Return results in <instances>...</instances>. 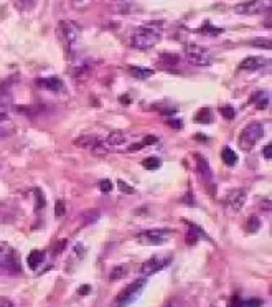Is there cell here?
Listing matches in <instances>:
<instances>
[{"instance_id":"cell-1","label":"cell","mask_w":272,"mask_h":307,"mask_svg":"<svg viewBox=\"0 0 272 307\" xmlns=\"http://www.w3.org/2000/svg\"><path fill=\"white\" fill-rule=\"evenodd\" d=\"M162 40V24H145L139 26L130 37V45L137 50H150Z\"/></svg>"},{"instance_id":"cell-2","label":"cell","mask_w":272,"mask_h":307,"mask_svg":"<svg viewBox=\"0 0 272 307\" xmlns=\"http://www.w3.org/2000/svg\"><path fill=\"white\" fill-rule=\"evenodd\" d=\"M145 284H147V279L140 278V279H135V281L130 284V286H127L125 289H122V291L116 297V307H129V306H132L134 302L140 297V294L144 292Z\"/></svg>"},{"instance_id":"cell-3","label":"cell","mask_w":272,"mask_h":307,"mask_svg":"<svg viewBox=\"0 0 272 307\" xmlns=\"http://www.w3.org/2000/svg\"><path fill=\"white\" fill-rule=\"evenodd\" d=\"M262 135H264V126L261 123H252L246 126V128L243 129V132L239 134L238 144L243 151H251V149L262 139Z\"/></svg>"},{"instance_id":"cell-4","label":"cell","mask_w":272,"mask_h":307,"mask_svg":"<svg viewBox=\"0 0 272 307\" xmlns=\"http://www.w3.org/2000/svg\"><path fill=\"white\" fill-rule=\"evenodd\" d=\"M60 31H61V38H63V43H65V47L68 50V53L76 51L79 47V42H81L79 26L74 25L73 22L65 20L60 24Z\"/></svg>"},{"instance_id":"cell-5","label":"cell","mask_w":272,"mask_h":307,"mask_svg":"<svg viewBox=\"0 0 272 307\" xmlns=\"http://www.w3.org/2000/svg\"><path fill=\"white\" fill-rule=\"evenodd\" d=\"M185 56L195 66H210L213 63L211 53L206 48L199 47V45H187L185 47Z\"/></svg>"},{"instance_id":"cell-6","label":"cell","mask_w":272,"mask_h":307,"mask_svg":"<svg viewBox=\"0 0 272 307\" xmlns=\"http://www.w3.org/2000/svg\"><path fill=\"white\" fill-rule=\"evenodd\" d=\"M272 8V0H247V2L238 3L234 12L238 15H257L262 12H269Z\"/></svg>"},{"instance_id":"cell-7","label":"cell","mask_w":272,"mask_h":307,"mask_svg":"<svg viewBox=\"0 0 272 307\" xmlns=\"http://www.w3.org/2000/svg\"><path fill=\"white\" fill-rule=\"evenodd\" d=\"M170 263H172V255H155L140 266V274H144V276H152V274H155L158 271H162L163 268H167Z\"/></svg>"},{"instance_id":"cell-8","label":"cell","mask_w":272,"mask_h":307,"mask_svg":"<svg viewBox=\"0 0 272 307\" xmlns=\"http://www.w3.org/2000/svg\"><path fill=\"white\" fill-rule=\"evenodd\" d=\"M0 269L7 271H20V264H18V256L15 251L8 250V248L0 245Z\"/></svg>"},{"instance_id":"cell-9","label":"cell","mask_w":272,"mask_h":307,"mask_svg":"<svg viewBox=\"0 0 272 307\" xmlns=\"http://www.w3.org/2000/svg\"><path fill=\"white\" fill-rule=\"evenodd\" d=\"M170 236L169 230H147V231L140 233V240L150 243V245H162Z\"/></svg>"},{"instance_id":"cell-10","label":"cell","mask_w":272,"mask_h":307,"mask_svg":"<svg viewBox=\"0 0 272 307\" xmlns=\"http://www.w3.org/2000/svg\"><path fill=\"white\" fill-rule=\"evenodd\" d=\"M226 205L229 206V208L233 210H241V206L244 205V202H246V190H243V188H236V190H231L228 195H226Z\"/></svg>"},{"instance_id":"cell-11","label":"cell","mask_w":272,"mask_h":307,"mask_svg":"<svg viewBox=\"0 0 272 307\" xmlns=\"http://www.w3.org/2000/svg\"><path fill=\"white\" fill-rule=\"evenodd\" d=\"M36 86H40L42 89H47V91L60 93L65 89V83L58 78H40V79H36Z\"/></svg>"},{"instance_id":"cell-12","label":"cell","mask_w":272,"mask_h":307,"mask_svg":"<svg viewBox=\"0 0 272 307\" xmlns=\"http://www.w3.org/2000/svg\"><path fill=\"white\" fill-rule=\"evenodd\" d=\"M45 258H47V253L42 251V250H33L28 255V258H26V264H28V268L31 271H36L45 263Z\"/></svg>"},{"instance_id":"cell-13","label":"cell","mask_w":272,"mask_h":307,"mask_svg":"<svg viewBox=\"0 0 272 307\" xmlns=\"http://www.w3.org/2000/svg\"><path fill=\"white\" fill-rule=\"evenodd\" d=\"M267 65V60L261 56H249L246 60L241 61V65H239V70H247V71H254V70H259V68L266 66Z\"/></svg>"},{"instance_id":"cell-14","label":"cell","mask_w":272,"mask_h":307,"mask_svg":"<svg viewBox=\"0 0 272 307\" xmlns=\"http://www.w3.org/2000/svg\"><path fill=\"white\" fill-rule=\"evenodd\" d=\"M101 141V139L94 137V135H81V137L74 139V146L76 147H81V149H88V151H93L94 147L98 146V142Z\"/></svg>"},{"instance_id":"cell-15","label":"cell","mask_w":272,"mask_h":307,"mask_svg":"<svg viewBox=\"0 0 272 307\" xmlns=\"http://www.w3.org/2000/svg\"><path fill=\"white\" fill-rule=\"evenodd\" d=\"M251 102L257 107V109H266L267 104H269V94H267L266 91L254 93L251 96Z\"/></svg>"},{"instance_id":"cell-16","label":"cell","mask_w":272,"mask_h":307,"mask_svg":"<svg viewBox=\"0 0 272 307\" xmlns=\"http://www.w3.org/2000/svg\"><path fill=\"white\" fill-rule=\"evenodd\" d=\"M127 274H129V266L127 264H117L111 269V273H109V279H111L112 282L121 281V279H124L127 276Z\"/></svg>"},{"instance_id":"cell-17","label":"cell","mask_w":272,"mask_h":307,"mask_svg":"<svg viewBox=\"0 0 272 307\" xmlns=\"http://www.w3.org/2000/svg\"><path fill=\"white\" fill-rule=\"evenodd\" d=\"M195 159H197V169L201 177L205 179H211V170H210V164H208V160L203 159L199 154H195Z\"/></svg>"},{"instance_id":"cell-18","label":"cell","mask_w":272,"mask_h":307,"mask_svg":"<svg viewBox=\"0 0 272 307\" xmlns=\"http://www.w3.org/2000/svg\"><path fill=\"white\" fill-rule=\"evenodd\" d=\"M221 159H223V162L228 167H234L239 160L238 154H234L233 149H229V147H224L223 151H221Z\"/></svg>"},{"instance_id":"cell-19","label":"cell","mask_w":272,"mask_h":307,"mask_svg":"<svg viewBox=\"0 0 272 307\" xmlns=\"http://www.w3.org/2000/svg\"><path fill=\"white\" fill-rule=\"evenodd\" d=\"M129 73L137 79H148L153 75L152 70L148 68H140V66H129Z\"/></svg>"},{"instance_id":"cell-20","label":"cell","mask_w":272,"mask_h":307,"mask_svg":"<svg viewBox=\"0 0 272 307\" xmlns=\"http://www.w3.org/2000/svg\"><path fill=\"white\" fill-rule=\"evenodd\" d=\"M124 142H125V134L122 130H112L106 139L107 146H122Z\"/></svg>"},{"instance_id":"cell-21","label":"cell","mask_w":272,"mask_h":307,"mask_svg":"<svg viewBox=\"0 0 272 307\" xmlns=\"http://www.w3.org/2000/svg\"><path fill=\"white\" fill-rule=\"evenodd\" d=\"M213 121V114H211V109L210 107H201L197 114H195V123H199V124H208Z\"/></svg>"},{"instance_id":"cell-22","label":"cell","mask_w":272,"mask_h":307,"mask_svg":"<svg viewBox=\"0 0 272 307\" xmlns=\"http://www.w3.org/2000/svg\"><path fill=\"white\" fill-rule=\"evenodd\" d=\"M188 227H190V231H188V236H187L188 245H195V243L198 241V238H206L205 234H203L201 230H199L198 227H195L193 223H188Z\"/></svg>"},{"instance_id":"cell-23","label":"cell","mask_w":272,"mask_h":307,"mask_svg":"<svg viewBox=\"0 0 272 307\" xmlns=\"http://www.w3.org/2000/svg\"><path fill=\"white\" fill-rule=\"evenodd\" d=\"M160 164H162V162H160V159H157V157H147V159L142 162V165L147 170H155V169L160 167Z\"/></svg>"},{"instance_id":"cell-24","label":"cell","mask_w":272,"mask_h":307,"mask_svg":"<svg viewBox=\"0 0 272 307\" xmlns=\"http://www.w3.org/2000/svg\"><path fill=\"white\" fill-rule=\"evenodd\" d=\"M252 47H257V48H264V50H271L272 48V42L269 38H256L251 42Z\"/></svg>"},{"instance_id":"cell-25","label":"cell","mask_w":272,"mask_h":307,"mask_svg":"<svg viewBox=\"0 0 272 307\" xmlns=\"http://www.w3.org/2000/svg\"><path fill=\"white\" fill-rule=\"evenodd\" d=\"M83 218H89V220H84V223H96V221L99 220V211H98V210L84 211V213H83Z\"/></svg>"},{"instance_id":"cell-26","label":"cell","mask_w":272,"mask_h":307,"mask_svg":"<svg viewBox=\"0 0 272 307\" xmlns=\"http://www.w3.org/2000/svg\"><path fill=\"white\" fill-rule=\"evenodd\" d=\"M259 228H261V220L257 218V216H252V218L247 221V231L249 233H256Z\"/></svg>"},{"instance_id":"cell-27","label":"cell","mask_w":272,"mask_h":307,"mask_svg":"<svg viewBox=\"0 0 272 307\" xmlns=\"http://www.w3.org/2000/svg\"><path fill=\"white\" fill-rule=\"evenodd\" d=\"M220 112L223 114V117H226V119H234L236 117V109L231 106H221Z\"/></svg>"},{"instance_id":"cell-28","label":"cell","mask_w":272,"mask_h":307,"mask_svg":"<svg viewBox=\"0 0 272 307\" xmlns=\"http://www.w3.org/2000/svg\"><path fill=\"white\" fill-rule=\"evenodd\" d=\"M160 60H165L167 65L172 66V65H176V63L180 61V58H178V55H173V53H165V55L160 56Z\"/></svg>"},{"instance_id":"cell-29","label":"cell","mask_w":272,"mask_h":307,"mask_svg":"<svg viewBox=\"0 0 272 307\" xmlns=\"http://www.w3.org/2000/svg\"><path fill=\"white\" fill-rule=\"evenodd\" d=\"M65 213H66V203L61 202V200H58L56 203H54V215L60 218V216H63Z\"/></svg>"},{"instance_id":"cell-30","label":"cell","mask_w":272,"mask_h":307,"mask_svg":"<svg viewBox=\"0 0 272 307\" xmlns=\"http://www.w3.org/2000/svg\"><path fill=\"white\" fill-rule=\"evenodd\" d=\"M117 187H119V190L122 193H135V188L130 187V185H127L124 180H117Z\"/></svg>"},{"instance_id":"cell-31","label":"cell","mask_w":272,"mask_h":307,"mask_svg":"<svg viewBox=\"0 0 272 307\" xmlns=\"http://www.w3.org/2000/svg\"><path fill=\"white\" fill-rule=\"evenodd\" d=\"M35 208L36 210H42L45 206V198H43V193L42 190H36V195H35Z\"/></svg>"},{"instance_id":"cell-32","label":"cell","mask_w":272,"mask_h":307,"mask_svg":"<svg viewBox=\"0 0 272 307\" xmlns=\"http://www.w3.org/2000/svg\"><path fill=\"white\" fill-rule=\"evenodd\" d=\"M91 2H93V0H71L73 7L78 8V10H84V8L88 7Z\"/></svg>"},{"instance_id":"cell-33","label":"cell","mask_w":272,"mask_h":307,"mask_svg":"<svg viewBox=\"0 0 272 307\" xmlns=\"http://www.w3.org/2000/svg\"><path fill=\"white\" fill-rule=\"evenodd\" d=\"M99 190L102 193H109L112 190V183L111 180H102V182H99Z\"/></svg>"},{"instance_id":"cell-34","label":"cell","mask_w":272,"mask_h":307,"mask_svg":"<svg viewBox=\"0 0 272 307\" xmlns=\"http://www.w3.org/2000/svg\"><path fill=\"white\" fill-rule=\"evenodd\" d=\"M17 5L20 7V10H28L33 7V0H17Z\"/></svg>"},{"instance_id":"cell-35","label":"cell","mask_w":272,"mask_h":307,"mask_svg":"<svg viewBox=\"0 0 272 307\" xmlns=\"http://www.w3.org/2000/svg\"><path fill=\"white\" fill-rule=\"evenodd\" d=\"M163 307H187V304H185V301H181V299H172Z\"/></svg>"},{"instance_id":"cell-36","label":"cell","mask_w":272,"mask_h":307,"mask_svg":"<svg viewBox=\"0 0 272 307\" xmlns=\"http://www.w3.org/2000/svg\"><path fill=\"white\" fill-rule=\"evenodd\" d=\"M244 304H246V307H261L262 301L261 299H247V301H244Z\"/></svg>"},{"instance_id":"cell-37","label":"cell","mask_w":272,"mask_h":307,"mask_svg":"<svg viewBox=\"0 0 272 307\" xmlns=\"http://www.w3.org/2000/svg\"><path fill=\"white\" fill-rule=\"evenodd\" d=\"M157 142H158L157 137H153V135H147L142 144H144V146H153V144H157Z\"/></svg>"},{"instance_id":"cell-38","label":"cell","mask_w":272,"mask_h":307,"mask_svg":"<svg viewBox=\"0 0 272 307\" xmlns=\"http://www.w3.org/2000/svg\"><path fill=\"white\" fill-rule=\"evenodd\" d=\"M0 307H13V302L8 297H0Z\"/></svg>"},{"instance_id":"cell-39","label":"cell","mask_w":272,"mask_h":307,"mask_svg":"<svg viewBox=\"0 0 272 307\" xmlns=\"http://www.w3.org/2000/svg\"><path fill=\"white\" fill-rule=\"evenodd\" d=\"M264 157L267 160H269L272 157V144H267V146L264 147Z\"/></svg>"},{"instance_id":"cell-40","label":"cell","mask_w":272,"mask_h":307,"mask_svg":"<svg viewBox=\"0 0 272 307\" xmlns=\"http://www.w3.org/2000/svg\"><path fill=\"white\" fill-rule=\"evenodd\" d=\"M89 292H91V286H86V284H84L83 287L79 289V294H81V296H84V294H89Z\"/></svg>"},{"instance_id":"cell-41","label":"cell","mask_w":272,"mask_h":307,"mask_svg":"<svg viewBox=\"0 0 272 307\" xmlns=\"http://www.w3.org/2000/svg\"><path fill=\"white\" fill-rule=\"evenodd\" d=\"M7 111L3 109V107H0V123H2V121H5L7 119Z\"/></svg>"},{"instance_id":"cell-42","label":"cell","mask_w":272,"mask_h":307,"mask_svg":"<svg viewBox=\"0 0 272 307\" xmlns=\"http://www.w3.org/2000/svg\"><path fill=\"white\" fill-rule=\"evenodd\" d=\"M170 124H172V126H173V128H175V129H180V128H181V126H183V124H181V123H180V121H170Z\"/></svg>"},{"instance_id":"cell-43","label":"cell","mask_w":272,"mask_h":307,"mask_svg":"<svg viewBox=\"0 0 272 307\" xmlns=\"http://www.w3.org/2000/svg\"><path fill=\"white\" fill-rule=\"evenodd\" d=\"M5 135H7V130L3 129L2 126H0V139H2V137H5Z\"/></svg>"},{"instance_id":"cell-44","label":"cell","mask_w":272,"mask_h":307,"mask_svg":"<svg viewBox=\"0 0 272 307\" xmlns=\"http://www.w3.org/2000/svg\"><path fill=\"white\" fill-rule=\"evenodd\" d=\"M211 307H216V306H211Z\"/></svg>"}]
</instances>
